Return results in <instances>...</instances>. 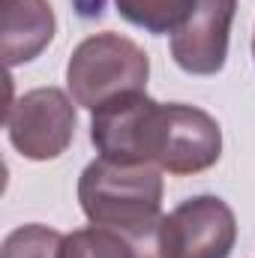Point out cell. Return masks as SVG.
<instances>
[{
  "instance_id": "obj_1",
  "label": "cell",
  "mask_w": 255,
  "mask_h": 258,
  "mask_svg": "<svg viewBox=\"0 0 255 258\" xmlns=\"http://www.w3.org/2000/svg\"><path fill=\"white\" fill-rule=\"evenodd\" d=\"M162 168L120 165L93 159L78 177V204L93 225H108L126 237L144 234L162 222Z\"/></svg>"
},
{
  "instance_id": "obj_8",
  "label": "cell",
  "mask_w": 255,
  "mask_h": 258,
  "mask_svg": "<svg viewBox=\"0 0 255 258\" xmlns=\"http://www.w3.org/2000/svg\"><path fill=\"white\" fill-rule=\"evenodd\" d=\"M57 18L48 0H3L0 48L9 69L36 60L54 39Z\"/></svg>"
},
{
  "instance_id": "obj_2",
  "label": "cell",
  "mask_w": 255,
  "mask_h": 258,
  "mask_svg": "<svg viewBox=\"0 0 255 258\" xmlns=\"http://www.w3.org/2000/svg\"><path fill=\"white\" fill-rule=\"evenodd\" d=\"M150 78L147 51L120 33H93L81 39L66 63V90L75 105L96 111L108 99L141 93Z\"/></svg>"
},
{
  "instance_id": "obj_12",
  "label": "cell",
  "mask_w": 255,
  "mask_h": 258,
  "mask_svg": "<svg viewBox=\"0 0 255 258\" xmlns=\"http://www.w3.org/2000/svg\"><path fill=\"white\" fill-rule=\"evenodd\" d=\"M252 57H255V33H252Z\"/></svg>"
},
{
  "instance_id": "obj_10",
  "label": "cell",
  "mask_w": 255,
  "mask_h": 258,
  "mask_svg": "<svg viewBox=\"0 0 255 258\" xmlns=\"http://www.w3.org/2000/svg\"><path fill=\"white\" fill-rule=\"evenodd\" d=\"M60 258H138V249L123 231L90 222L87 228L63 234Z\"/></svg>"
},
{
  "instance_id": "obj_3",
  "label": "cell",
  "mask_w": 255,
  "mask_h": 258,
  "mask_svg": "<svg viewBox=\"0 0 255 258\" xmlns=\"http://www.w3.org/2000/svg\"><path fill=\"white\" fill-rule=\"evenodd\" d=\"M165 102L141 93H123L90 111V141L102 159L120 165H156L162 144ZM159 168V165H156Z\"/></svg>"
},
{
  "instance_id": "obj_7",
  "label": "cell",
  "mask_w": 255,
  "mask_h": 258,
  "mask_svg": "<svg viewBox=\"0 0 255 258\" xmlns=\"http://www.w3.org/2000/svg\"><path fill=\"white\" fill-rule=\"evenodd\" d=\"M237 0H195L189 18L171 33V57L189 75H216L228 60Z\"/></svg>"
},
{
  "instance_id": "obj_5",
  "label": "cell",
  "mask_w": 255,
  "mask_h": 258,
  "mask_svg": "<svg viewBox=\"0 0 255 258\" xmlns=\"http://www.w3.org/2000/svg\"><path fill=\"white\" fill-rule=\"evenodd\" d=\"M237 243V216L219 195H192L162 216V258H228Z\"/></svg>"
},
{
  "instance_id": "obj_9",
  "label": "cell",
  "mask_w": 255,
  "mask_h": 258,
  "mask_svg": "<svg viewBox=\"0 0 255 258\" xmlns=\"http://www.w3.org/2000/svg\"><path fill=\"white\" fill-rule=\"evenodd\" d=\"M114 6L132 27H141L153 36H165L189 18L195 0H114Z\"/></svg>"
},
{
  "instance_id": "obj_4",
  "label": "cell",
  "mask_w": 255,
  "mask_h": 258,
  "mask_svg": "<svg viewBox=\"0 0 255 258\" xmlns=\"http://www.w3.org/2000/svg\"><path fill=\"white\" fill-rule=\"evenodd\" d=\"M6 135L24 159H57L75 138L72 96H66L60 87L27 90L6 108Z\"/></svg>"
},
{
  "instance_id": "obj_11",
  "label": "cell",
  "mask_w": 255,
  "mask_h": 258,
  "mask_svg": "<svg viewBox=\"0 0 255 258\" xmlns=\"http://www.w3.org/2000/svg\"><path fill=\"white\" fill-rule=\"evenodd\" d=\"M63 249V234L30 222V225H18L15 231L6 234L3 246H0V258H60Z\"/></svg>"
},
{
  "instance_id": "obj_6",
  "label": "cell",
  "mask_w": 255,
  "mask_h": 258,
  "mask_svg": "<svg viewBox=\"0 0 255 258\" xmlns=\"http://www.w3.org/2000/svg\"><path fill=\"white\" fill-rule=\"evenodd\" d=\"M222 156V129L204 108L168 102L162 111V144L156 165L168 174L186 177L213 168Z\"/></svg>"
}]
</instances>
